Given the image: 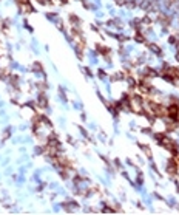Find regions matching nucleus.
I'll return each instance as SVG.
<instances>
[{"label": "nucleus", "instance_id": "1", "mask_svg": "<svg viewBox=\"0 0 179 215\" xmlns=\"http://www.w3.org/2000/svg\"><path fill=\"white\" fill-rule=\"evenodd\" d=\"M167 116H168L170 119H173V121H178V119H179V107H178L176 104L170 105L168 109H167Z\"/></svg>", "mask_w": 179, "mask_h": 215}, {"label": "nucleus", "instance_id": "2", "mask_svg": "<svg viewBox=\"0 0 179 215\" xmlns=\"http://www.w3.org/2000/svg\"><path fill=\"white\" fill-rule=\"evenodd\" d=\"M150 48H151V50H153V51L156 53V54H159V48H157V46H156V45H150Z\"/></svg>", "mask_w": 179, "mask_h": 215}, {"label": "nucleus", "instance_id": "3", "mask_svg": "<svg viewBox=\"0 0 179 215\" xmlns=\"http://www.w3.org/2000/svg\"><path fill=\"white\" fill-rule=\"evenodd\" d=\"M136 40L137 42H144V36L142 34H136Z\"/></svg>", "mask_w": 179, "mask_h": 215}, {"label": "nucleus", "instance_id": "4", "mask_svg": "<svg viewBox=\"0 0 179 215\" xmlns=\"http://www.w3.org/2000/svg\"><path fill=\"white\" fill-rule=\"evenodd\" d=\"M165 3H167V5L170 6V5H173V3H175V0H167V2H165Z\"/></svg>", "mask_w": 179, "mask_h": 215}, {"label": "nucleus", "instance_id": "5", "mask_svg": "<svg viewBox=\"0 0 179 215\" xmlns=\"http://www.w3.org/2000/svg\"><path fill=\"white\" fill-rule=\"evenodd\" d=\"M116 2H118L119 5H122V3H123V0H116Z\"/></svg>", "mask_w": 179, "mask_h": 215}, {"label": "nucleus", "instance_id": "6", "mask_svg": "<svg viewBox=\"0 0 179 215\" xmlns=\"http://www.w3.org/2000/svg\"><path fill=\"white\" fill-rule=\"evenodd\" d=\"M176 59H178V60H179V53H178V54H176Z\"/></svg>", "mask_w": 179, "mask_h": 215}]
</instances>
